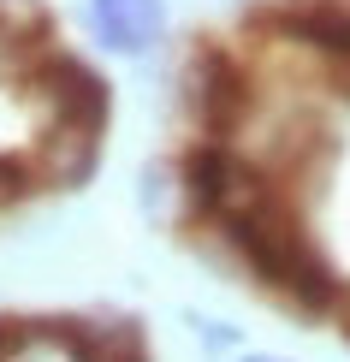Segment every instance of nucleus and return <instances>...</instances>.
<instances>
[{"label": "nucleus", "instance_id": "1", "mask_svg": "<svg viewBox=\"0 0 350 362\" xmlns=\"http://www.w3.org/2000/svg\"><path fill=\"white\" fill-rule=\"evenodd\" d=\"M166 24L161 0H95V30L107 48H148Z\"/></svg>", "mask_w": 350, "mask_h": 362}, {"label": "nucleus", "instance_id": "2", "mask_svg": "<svg viewBox=\"0 0 350 362\" xmlns=\"http://www.w3.org/2000/svg\"><path fill=\"white\" fill-rule=\"evenodd\" d=\"M291 36H303L309 48H327V54H350V6L344 0H321V6H303L297 18H285Z\"/></svg>", "mask_w": 350, "mask_h": 362}, {"label": "nucleus", "instance_id": "3", "mask_svg": "<svg viewBox=\"0 0 350 362\" xmlns=\"http://www.w3.org/2000/svg\"><path fill=\"white\" fill-rule=\"evenodd\" d=\"M243 362H267V356H243Z\"/></svg>", "mask_w": 350, "mask_h": 362}]
</instances>
